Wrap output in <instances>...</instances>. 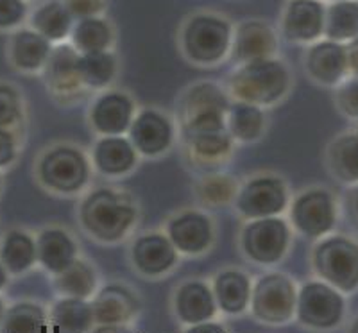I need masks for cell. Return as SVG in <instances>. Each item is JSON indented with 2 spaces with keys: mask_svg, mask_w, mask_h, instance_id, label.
Wrapping results in <instances>:
<instances>
[{
  "mask_svg": "<svg viewBox=\"0 0 358 333\" xmlns=\"http://www.w3.org/2000/svg\"><path fill=\"white\" fill-rule=\"evenodd\" d=\"M140 211L133 195L113 187H97L86 192L78 208L83 232L101 244H118L131 235Z\"/></svg>",
  "mask_w": 358,
  "mask_h": 333,
  "instance_id": "1",
  "label": "cell"
},
{
  "mask_svg": "<svg viewBox=\"0 0 358 333\" xmlns=\"http://www.w3.org/2000/svg\"><path fill=\"white\" fill-rule=\"evenodd\" d=\"M224 88L233 101L268 108L290 94L292 70L276 56L241 63L235 65Z\"/></svg>",
  "mask_w": 358,
  "mask_h": 333,
  "instance_id": "2",
  "label": "cell"
},
{
  "mask_svg": "<svg viewBox=\"0 0 358 333\" xmlns=\"http://www.w3.org/2000/svg\"><path fill=\"white\" fill-rule=\"evenodd\" d=\"M233 27L235 25L219 13H194L179 27V50L192 65H220L229 57Z\"/></svg>",
  "mask_w": 358,
  "mask_h": 333,
  "instance_id": "3",
  "label": "cell"
},
{
  "mask_svg": "<svg viewBox=\"0 0 358 333\" xmlns=\"http://www.w3.org/2000/svg\"><path fill=\"white\" fill-rule=\"evenodd\" d=\"M92 162L72 143H54L38 156L34 176L43 190L56 195H78L92 179Z\"/></svg>",
  "mask_w": 358,
  "mask_h": 333,
  "instance_id": "4",
  "label": "cell"
},
{
  "mask_svg": "<svg viewBox=\"0 0 358 333\" xmlns=\"http://www.w3.org/2000/svg\"><path fill=\"white\" fill-rule=\"evenodd\" d=\"M315 278L330 283L342 294L358 292V239L346 233H330L315 240L310 253Z\"/></svg>",
  "mask_w": 358,
  "mask_h": 333,
  "instance_id": "5",
  "label": "cell"
},
{
  "mask_svg": "<svg viewBox=\"0 0 358 333\" xmlns=\"http://www.w3.org/2000/svg\"><path fill=\"white\" fill-rule=\"evenodd\" d=\"M231 101L226 88L212 81L194 83L185 88L176 106L181 136L199 131L224 129Z\"/></svg>",
  "mask_w": 358,
  "mask_h": 333,
  "instance_id": "6",
  "label": "cell"
},
{
  "mask_svg": "<svg viewBox=\"0 0 358 333\" xmlns=\"http://www.w3.org/2000/svg\"><path fill=\"white\" fill-rule=\"evenodd\" d=\"M287 213L294 232L315 242L337 229L341 201L330 188L315 185L290 197Z\"/></svg>",
  "mask_w": 358,
  "mask_h": 333,
  "instance_id": "7",
  "label": "cell"
},
{
  "mask_svg": "<svg viewBox=\"0 0 358 333\" xmlns=\"http://www.w3.org/2000/svg\"><path fill=\"white\" fill-rule=\"evenodd\" d=\"M348 299L330 283L312 278L297 287L296 317L305 328L313 332H330L346 321Z\"/></svg>",
  "mask_w": 358,
  "mask_h": 333,
  "instance_id": "8",
  "label": "cell"
},
{
  "mask_svg": "<svg viewBox=\"0 0 358 333\" xmlns=\"http://www.w3.org/2000/svg\"><path fill=\"white\" fill-rule=\"evenodd\" d=\"M297 283L281 271H268L252 281L249 312L262 325L283 326L296 317Z\"/></svg>",
  "mask_w": 358,
  "mask_h": 333,
  "instance_id": "9",
  "label": "cell"
},
{
  "mask_svg": "<svg viewBox=\"0 0 358 333\" xmlns=\"http://www.w3.org/2000/svg\"><path fill=\"white\" fill-rule=\"evenodd\" d=\"M292 235V226L281 215L245 220L241 232V249L252 264L274 267L289 255Z\"/></svg>",
  "mask_w": 358,
  "mask_h": 333,
  "instance_id": "10",
  "label": "cell"
},
{
  "mask_svg": "<svg viewBox=\"0 0 358 333\" xmlns=\"http://www.w3.org/2000/svg\"><path fill=\"white\" fill-rule=\"evenodd\" d=\"M290 203V188L278 174L264 172L241 185L233 208L244 220L283 215Z\"/></svg>",
  "mask_w": 358,
  "mask_h": 333,
  "instance_id": "11",
  "label": "cell"
},
{
  "mask_svg": "<svg viewBox=\"0 0 358 333\" xmlns=\"http://www.w3.org/2000/svg\"><path fill=\"white\" fill-rule=\"evenodd\" d=\"M78 62V50L73 49L70 41H63V43L54 45L52 52L41 70L45 86L57 104H73L81 97H85V94L88 92L79 78Z\"/></svg>",
  "mask_w": 358,
  "mask_h": 333,
  "instance_id": "12",
  "label": "cell"
},
{
  "mask_svg": "<svg viewBox=\"0 0 358 333\" xmlns=\"http://www.w3.org/2000/svg\"><path fill=\"white\" fill-rule=\"evenodd\" d=\"M165 233L183 256L206 255L215 244V222L204 210H183L167 220Z\"/></svg>",
  "mask_w": 358,
  "mask_h": 333,
  "instance_id": "13",
  "label": "cell"
},
{
  "mask_svg": "<svg viewBox=\"0 0 358 333\" xmlns=\"http://www.w3.org/2000/svg\"><path fill=\"white\" fill-rule=\"evenodd\" d=\"M178 127L167 113L156 108L136 111L131 122L127 139L143 158H159L167 155L176 142Z\"/></svg>",
  "mask_w": 358,
  "mask_h": 333,
  "instance_id": "14",
  "label": "cell"
},
{
  "mask_svg": "<svg viewBox=\"0 0 358 333\" xmlns=\"http://www.w3.org/2000/svg\"><path fill=\"white\" fill-rule=\"evenodd\" d=\"M129 260L140 276L158 280L174 271L179 262V253L167 233L147 232L133 240Z\"/></svg>",
  "mask_w": 358,
  "mask_h": 333,
  "instance_id": "15",
  "label": "cell"
},
{
  "mask_svg": "<svg viewBox=\"0 0 358 333\" xmlns=\"http://www.w3.org/2000/svg\"><path fill=\"white\" fill-rule=\"evenodd\" d=\"M136 115V102L122 90H104L92 101L88 124L99 136L127 134Z\"/></svg>",
  "mask_w": 358,
  "mask_h": 333,
  "instance_id": "16",
  "label": "cell"
},
{
  "mask_svg": "<svg viewBox=\"0 0 358 333\" xmlns=\"http://www.w3.org/2000/svg\"><path fill=\"white\" fill-rule=\"evenodd\" d=\"M303 69L312 83L322 88H335L350 76L346 43L321 38L306 45L303 54Z\"/></svg>",
  "mask_w": 358,
  "mask_h": 333,
  "instance_id": "17",
  "label": "cell"
},
{
  "mask_svg": "<svg viewBox=\"0 0 358 333\" xmlns=\"http://www.w3.org/2000/svg\"><path fill=\"white\" fill-rule=\"evenodd\" d=\"M324 0H289L280 20V33L287 41L310 45L324 36Z\"/></svg>",
  "mask_w": 358,
  "mask_h": 333,
  "instance_id": "18",
  "label": "cell"
},
{
  "mask_svg": "<svg viewBox=\"0 0 358 333\" xmlns=\"http://www.w3.org/2000/svg\"><path fill=\"white\" fill-rule=\"evenodd\" d=\"M95 328L97 326H127L142 310L138 294L124 283H108L92 297Z\"/></svg>",
  "mask_w": 358,
  "mask_h": 333,
  "instance_id": "19",
  "label": "cell"
},
{
  "mask_svg": "<svg viewBox=\"0 0 358 333\" xmlns=\"http://www.w3.org/2000/svg\"><path fill=\"white\" fill-rule=\"evenodd\" d=\"M276 52L278 34L267 22L249 18L233 27V41L228 59L235 65L273 57Z\"/></svg>",
  "mask_w": 358,
  "mask_h": 333,
  "instance_id": "20",
  "label": "cell"
},
{
  "mask_svg": "<svg viewBox=\"0 0 358 333\" xmlns=\"http://www.w3.org/2000/svg\"><path fill=\"white\" fill-rule=\"evenodd\" d=\"M90 162L99 176L118 179L129 176L138 166L140 155L126 134L99 136L92 146Z\"/></svg>",
  "mask_w": 358,
  "mask_h": 333,
  "instance_id": "21",
  "label": "cell"
},
{
  "mask_svg": "<svg viewBox=\"0 0 358 333\" xmlns=\"http://www.w3.org/2000/svg\"><path fill=\"white\" fill-rule=\"evenodd\" d=\"M52 47L54 43L25 24L9 33L6 56L11 69L25 76H33V73H41L52 52Z\"/></svg>",
  "mask_w": 358,
  "mask_h": 333,
  "instance_id": "22",
  "label": "cell"
},
{
  "mask_svg": "<svg viewBox=\"0 0 358 333\" xmlns=\"http://www.w3.org/2000/svg\"><path fill=\"white\" fill-rule=\"evenodd\" d=\"M172 312L183 326H194L199 323L215 319L217 309L212 285L203 280H188L179 283L172 294Z\"/></svg>",
  "mask_w": 358,
  "mask_h": 333,
  "instance_id": "23",
  "label": "cell"
},
{
  "mask_svg": "<svg viewBox=\"0 0 358 333\" xmlns=\"http://www.w3.org/2000/svg\"><path fill=\"white\" fill-rule=\"evenodd\" d=\"M181 139L187 147V156L190 163L208 172L217 171L219 166L226 165L235 150V140L231 139L226 127L183 134Z\"/></svg>",
  "mask_w": 358,
  "mask_h": 333,
  "instance_id": "24",
  "label": "cell"
},
{
  "mask_svg": "<svg viewBox=\"0 0 358 333\" xmlns=\"http://www.w3.org/2000/svg\"><path fill=\"white\" fill-rule=\"evenodd\" d=\"M38 265L50 276L65 271L79 256V246L66 229L47 226L36 233Z\"/></svg>",
  "mask_w": 358,
  "mask_h": 333,
  "instance_id": "25",
  "label": "cell"
},
{
  "mask_svg": "<svg viewBox=\"0 0 358 333\" xmlns=\"http://www.w3.org/2000/svg\"><path fill=\"white\" fill-rule=\"evenodd\" d=\"M213 297L220 313L229 317L242 316L249 310L252 280L242 269H222L213 276Z\"/></svg>",
  "mask_w": 358,
  "mask_h": 333,
  "instance_id": "26",
  "label": "cell"
},
{
  "mask_svg": "<svg viewBox=\"0 0 358 333\" xmlns=\"http://www.w3.org/2000/svg\"><path fill=\"white\" fill-rule=\"evenodd\" d=\"M326 171L337 183H358V127L342 131L328 142L324 150Z\"/></svg>",
  "mask_w": 358,
  "mask_h": 333,
  "instance_id": "27",
  "label": "cell"
},
{
  "mask_svg": "<svg viewBox=\"0 0 358 333\" xmlns=\"http://www.w3.org/2000/svg\"><path fill=\"white\" fill-rule=\"evenodd\" d=\"M0 262L11 278H20L38 265L36 235L13 228L0 235Z\"/></svg>",
  "mask_w": 358,
  "mask_h": 333,
  "instance_id": "28",
  "label": "cell"
},
{
  "mask_svg": "<svg viewBox=\"0 0 358 333\" xmlns=\"http://www.w3.org/2000/svg\"><path fill=\"white\" fill-rule=\"evenodd\" d=\"M49 312V332L83 333L94 332L95 317L92 301L81 297L57 296Z\"/></svg>",
  "mask_w": 358,
  "mask_h": 333,
  "instance_id": "29",
  "label": "cell"
},
{
  "mask_svg": "<svg viewBox=\"0 0 358 333\" xmlns=\"http://www.w3.org/2000/svg\"><path fill=\"white\" fill-rule=\"evenodd\" d=\"M73 22L76 20L65 8L63 0H45L31 9L27 18L29 27L34 29L54 45L69 41Z\"/></svg>",
  "mask_w": 358,
  "mask_h": 333,
  "instance_id": "30",
  "label": "cell"
},
{
  "mask_svg": "<svg viewBox=\"0 0 358 333\" xmlns=\"http://www.w3.org/2000/svg\"><path fill=\"white\" fill-rule=\"evenodd\" d=\"M226 129L238 143L258 142L267 129L264 108L249 102L231 101L226 113Z\"/></svg>",
  "mask_w": 358,
  "mask_h": 333,
  "instance_id": "31",
  "label": "cell"
},
{
  "mask_svg": "<svg viewBox=\"0 0 358 333\" xmlns=\"http://www.w3.org/2000/svg\"><path fill=\"white\" fill-rule=\"evenodd\" d=\"M69 41L79 54L97 52V50H113L117 41L115 25L102 15L81 18L73 22Z\"/></svg>",
  "mask_w": 358,
  "mask_h": 333,
  "instance_id": "32",
  "label": "cell"
},
{
  "mask_svg": "<svg viewBox=\"0 0 358 333\" xmlns=\"http://www.w3.org/2000/svg\"><path fill=\"white\" fill-rule=\"evenodd\" d=\"M52 287L57 296L92 299L99 289V272L92 262L78 256L65 271L52 276Z\"/></svg>",
  "mask_w": 358,
  "mask_h": 333,
  "instance_id": "33",
  "label": "cell"
},
{
  "mask_svg": "<svg viewBox=\"0 0 358 333\" xmlns=\"http://www.w3.org/2000/svg\"><path fill=\"white\" fill-rule=\"evenodd\" d=\"M49 332V312L31 299L15 301L6 306L0 333H43Z\"/></svg>",
  "mask_w": 358,
  "mask_h": 333,
  "instance_id": "34",
  "label": "cell"
},
{
  "mask_svg": "<svg viewBox=\"0 0 358 333\" xmlns=\"http://www.w3.org/2000/svg\"><path fill=\"white\" fill-rule=\"evenodd\" d=\"M79 78L86 90H106L118 76V57L113 50L79 54Z\"/></svg>",
  "mask_w": 358,
  "mask_h": 333,
  "instance_id": "35",
  "label": "cell"
},
{
  "mask_svg": "<svg viewBox=\"0 0 358 333\" xmlns=\"http://www.w3.org/2000/svg\"><path fill=\"white\" fill-rule=\"evenodd\" d=\"M241 183L231 174L210 171L196 183V199L206 210H220L233 206Z\"/></svg>",
  "mask_w": 358,
  "mask_h": 333,
  "instance_id": "36",
  "label": "cell"
},
{
  "mask_svg": "<svg viewBox=\"0 0 358 333\" xmlns=\"http://www.w3.org/2000/svg\"><path fill=\"white\" fill-rule=\"evenodd\" d=\"M348 43L358 38V0H330L326 2L324 36Z\"/></svg>",
  "mask_w": 358,
  "mask_h": 333,
  "instance_id": "37",
  "label": "cell"
},
{
  "mask_svg": "<svg viewBox=\"0 0 358 333\" xmlns=\"http://www.w3.org/2000/svg\"><path fill=\"white\" fill-rule=\"evenodd\" d=\"M25 122V101L22 90L9 81H0V127L22 131Z\"/></svg>",
  "mask_w": 358,
  "mask_h": 333,
  "instance_id": "38",
  "label": "cell"
},
{
  "mask_svg": "<svg viewBox=\"0 0 358 333\" xmlns=\"http://www.w3.org/2000/svg\"><path fill=\"white\" fill-rule=\"evenodd\" d=\"M334 90V104L342 117L358 124V76H348Z\"/></svg>",
  "mask_w": 358,
  "mask_h": 333,
  "instance_id": "39",
  "label": "cell"
},
{
  "mask_svg": "<svg viewBox=\"0 0 358 333\" xmlns=\"http://www.w3.org/2000/svg\"><path fill=\"white\" fill-rule=\"evenodd\" d=\"M31 2L29 0H0V33H13L27 24Z\"/></svg>",
  "mask_w": 358,
  "mask_h": 333,
  "instance_id": "40",
  "label": "cell"
},
{
  "mask_svg": "<svg viewBox=\"0 0 358 333\" xmlns=\"http://www.w3.org/2000/svg\"><path fill=\"white\" fill-rule=\"evenodd\" d=\"M20 131L0 127V172L9 171L20 158Z\"/></svg>",
  "mask_w": 358,
  "mask_h": 333,
  "instance_id": "41",
  "label": "cell"
},
{
  "mask_svg": "<svg viewBox=\"0 0 358 333\" xmlns=\"http://www.w3.org/2000/svg\"><path fill=\"white\" fill-rule=\"evenodd\" d=\"M73 20L99 17L106 11V0H63Z\"/></svg>",
  "mask_w": 358,
  "mask_h": 333,
  "instance_id": "42",
  "label": "cell"
},
{
  "mask_svg": "<svg viewBox=\"0 0 358 333\" xmlns=\"http://www.w3.org/2000/svg\"><path fill=\"white\" fill-rule=\"evenodd\" d=\"M341 215L358 233V183L346 187L341 201Z\"/></svg>",
  "mask_w": 358,
  "mask_h": 333,
  "instance_id": "43",
  "label": "cell"
},
{
  "mask_svg": "<svg viewBox=\"0 0 358 333\" xmlns=\"http://www.w3.org/2000/svg\"><path fill=\"white\" fill-rule=\"evenodd\" d=\"M346 54H348V69H350V76H358V38L348 41Z\"/></svg>",
  "mask_w": 358,
  "mask_h": 333,
  "instance_id": "44",
  "label": "cell"
},
{
  "mask_svg": "<svg viewBox=\"0 0 358 333\" xmlns=\"http://www.w3.org/2000/svg\"><path fill=\"white\" fill-rule=\"evenodd\" d=\"M187 332H228V328L224 325H220V323H217L215 319H210V321H204V323H199V325H194V326H188V328H185Z\"/></svg>",
  "mask_w": 358,
  "mask_h": 333,
  "instance_id": "45",
  "label": "cell"
},
{
  "mask_svg": "<svg viewBox=\"0 0 358 333\" xmlns=\"http://www.w3.org/2000/svg\"><path fill=\"white\" fill-rule=\"evenodd\" d=\"M9 281H11V274L8 272V269L2 265V262H0V292H4L6 289H8Z\"/></svg>",
  "mask_w": 358,
  "mask_h": 333,
  "instance_id": "46",
  "label": "cell"
},
{
  "mask_svg": "<svg viewBox=\"0 0 358 333\" xmlns=\"http://www.w3.org/2000/svg\"><path fill=\"white\" fill-rule=\"evenodd\" d=\"M6 306H8V301H6V297L2 296V292H0V323H2V319H4Z\"/></svg>",
  "mask_w": 358,
  "mask_h": 333,
  "instance_id": "47",
  "label": "cell"
},
{
  "mask_svg": "<svg viewBox=\"0 0 358 333\" xmlns=\"http://www.w3.org/2000/svg\"><path fill=\"white\" fill-rule=\"evenodd\" d=\"M348 330H350V332H358V316L355 317L353 321L350 323V326H348Z\"/></svg>",
  "mask_w": 358,
  "mask_h": 333,
  "instance_id": "48",
  "label": "cell"
},
{
  "mask_svg": "<svg viewBox=\"0 0 358 333\" xmlns=\"http://www.w3.org/2000/svg\"><path fill=\"white\" fill-rule=\"evenodd\" d=\"M4 194V172H0V197Z\"/></svg>",
  "mask_w": 358,
  "mask_h": 333,
  "instance_id": "49",
  "label": "cell"
},
{
  "mask_svg": "<svg viewBox=\"0 0 358 333\" xmlns=\"http://www.w3.org/2000/svg\"><path fill=\"white\" fill-rule=\"evenodd\" d=\"M0 235H2V232H0Z\"/></svg>",
  "mask_w": 358,
  "mask_h": 333,
  "instance_id": "50",
  "label": "cell"
},
{
  "mask_svg": "<svg viewBox=\"0 0 358 333\" xmlns=\"http://www.w3.org/2000/svg\"><path fill=\"white\" fill-rule=\"evenodd\" d=\"M328 2H330V0H328Z\"/></svg>",
  "mask_w": 358,
  "mask_h": 333,
  "instance_id": "51",
  "label": "cell"
},
{
  "mask_svg": "<svg viewBox=\"0 0 358 333\" xmlns=\"http://www.w3.org/2000/svg\"><path fill=\"white\" fill-rule=\"evenodd\" d=\"M29 2H31V0H29Z\"/></svg>",
  "mask_w": 358,
  "mask_h": 333,
  "instance_id": "52",
  "label": "cell"
}]
</instances>
